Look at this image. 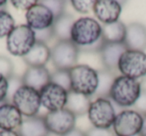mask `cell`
<instances>
[{
    "label": "cell",
    "instance_id": "obj_1",
    "mask_svg": "<svg viewBox=\"0 0 146 136\" xmlns=\"http://www.w3.org/2000/svg\"><path fill=\"white\" fill-rule=\"evenodd\" d=\"M70 40L81 51L99 52L103 45L102 25L92 17H80L75 19L71 29Z\"/></svg>",
    "mask_w": 146,
    "mask_h": 136
},
{
    "label": "cell",
    "instance_id": "obj_2",
    "mask_svg": "<svg viewBox=\"0 0 146 136\" xmlns=\"http://www.w3.org/2000/svg\"><path fill=\"white\" fill-rule=\"evenodd\" d=\"M141 93V83L138 80L118 75L112 83L108 97L120 107H131L136 104Z\"/></svg>",
    "mask_w": 146,
    "mask_h": 136
},
{
    "label": "cell",
    "instance_id": "obj_3",
    "mask_svg": "<svg viewBox=\"0 0 146 136\" xmlns=\"http://www.w3.org/2000/svg\"><path fill=\"white\" fill-rule=\"evenodd\" d=\"M71 81L70 91L83 94L91 98L95 95L99 83L98 70L87 64H77L69 70Z\"/></svg>",
    "mask_w": 146,
    "mask_h": 136
},
{
    "label": "cell",
    "instance_id": "obj_4",
    "mask_svg": "<svg viewBox=\"0 0 146 136\" xmlns=\"http://www.w3.org/2000/svg\"><path fill=\"white\" fill-rule=\"evenodd\" d=\"M36 43L35 31L27 24L16 25L6 37V49L11 55L24 57Z\"/></svg>",
    "mask_w": 146,
    "mask_h": 136
},
{
    "label": "cell",
    "instance_id": "obj_5",
    "mask_svg": "<svg viewBox=\"0 0 146 136\" xmlns=\"http://www.w3.org/2000/svg\"><path fill=\"white\" fill-rule=\"evenodd\" d=\"M116 111L112 101L106 97H97L91 101L87 117L93 127L110 129L116 118Z\"/></svg>",
    "mask_w": 146,
    "mask_h": 136
},
{
    "label": "cell",
    "instance_id": "obj_6",
    "mask_svg": "<svg viewBox=\"0 0 146 136\" xmlns=\"http://www.w3.org/2000/svg\"><path fill=\"white\" fill-rule=\"evenodd\" d=\"M11 103L19 110L23 117L37 116L41 108L39 91L22 84L12 94Z\"/></svg>",
    "mask_w": 146,
    "mask_h": 136
},
{
    "label": "cell",
    "instance_id": "obj_7",
    "mask_svg": "<svg viewBox=\"0 0 146 136\" xmlns=\"http://www.w3.org/2000/svg\"><path fill=\"white\" fill-rule=\"evenodd\" d=\"M117 70L121 75L135 80L146 76V53L126 49L119 59Z\"/></svg>",
    "mask_w": 146,
    "mask_h": 136
},
{
    "label": "cell",
    "instance_id": "obj_8",
    "mask_svg": "<svg viewBox=\"0 0 146 136\" xmlns=\"http://www.w3.org/2000/svg\"><path fill=\"white\" fill-rule=\"evenodd\" d=\"M80 50L71 40L56 41L51 47V59L56 69L70 70L77 65Z\"/></svg>",
    "mask_w": 146,
    "mask_h": 136
},
{
    "label": "cell",
    "instance_id": "obj_9",
    "mask_svg": "<svg viewBox=\"0 0 146 136\" xmlns=\"http://www.w3.org/2000/svg\"><path fill=\"white\" fill-rule=\"evenodd\" d=\"M142 124L143 115L140 112L125 109L116 115L112 129L116 136H136L139 135Z\"/></svg>",
    "mask_w": 146,
    "mask_h": 136
},
{
    "label": "cell",
    "instance_id": "obj_10",
    "mask_svg": "<svg viewBox=\"0 0 146 136\" xmlns=\"http://www.w3.org/2000/svg\"><path fill=\"white\" fill-rule=\"evenodd\" d=\"M43 118L49 133L57 136H62L76 128V116L67 108L58 111L47 112Z\"/></svg>",
    "mask_w": 146,
    "mask_h": 136
},
{
    "label": "cell",
    "instance_id": "obj_11",
    "mask_svg": "<svg viewBox=\"0 0 146 136\" xmlns=\"http://www.w3.org/2000/svg\"><path fill=\"white\" fill-rule=\"evenodd\" d=\"M69 91L55 83H48L39 91L41 100V106L47 110V112L58 111L66 107Z\"/></svg>",
    "mask_w": 146,
    "mask_h": 136
},
{
    "label": "cell",
    "instance_id": "obj_12",
    "mask_svg": "<svg viewBox=\"0 0 146 136\" xmlns=\"http://www.w3.org/2000/svg\"><path fill=\"white\" fill-rule=\"evenodd\" d=\"M26 24L34 31H40L52 27L55 16L51 10L42 2L37 1L28 11L25 13Z\"/></svg>",
    "mask_w": 146,
    "mask_h": 136
},
{
    "label": "cell",
    "instance_id": "obj_13",
    "mask_svg": "<svg viewBox=\"0 0 146 136\" xmlns=\"http://www.w3.org/2000/svg\"><path fill=\"white\" fill-rule=\"evenodd\" d=\"M122 5L116 0H96L93 5L95 19L102 24H109L119 20Z\"/></svg>",
    "mask_w": 146,
    "mask_h": 136
},
{
    "label": "cell",
    "instance_id": "obj_14",
    "mask_svg": "<svg viewBox=\"0 0 146 136\" xmlns=\"http://www.w3.org/2000/svg\"><path fill=\"white\" fill-rule=\"evenodd\" d=\"M22 121V114L11 102L0 104V130L17 131Z\"/></svg>",
    "mask_w": 146,
    "mask_h": 136
},
{
    "label": "cell",
    "instance_id": "obj_15",
    "mask_svg": "<svg viewBox=\"0 0 146 136\" xmlns=\"http://www.w3.org/2000/svg\"><path fill=\"white\" fill-rule=\"evenodd\" d=\"M22 84L40 91L51 82V73L46 67H27L21 77Z\"/></svg>",
    "mask_w": 146,
    "mask_h": 136
},
{
    "label": "cell",
    "instance_id": "obj_16",
    "mask_svg": "<svg viewBox=\"0 0 146 136\" xmlns=\"http://www.w3.org/2000/svg\"><path fill=\"white\" fill-rule=\"evenodd\" d=\"M125 44H113V43H103L99 50L100 59L104 69L113 72L117 70L118 62L121 55L126 50Z\"/></svg>",
    "mask_w": 146,
    "mask_h": 136
},
{
    "label": "cell",
    "instance_id": "obj_17",
    "mask_svg": "<svg viewBox=\"0 0 146 136\" xmlns=\"http://www.w3.org/2000/svg\"><path fill=\"white\" fill-rule=\"evenodd\" d=\"M126 48L131 50L144 51L146 49V26L141 23L133 22L126 27Z\"/></svg>",
    "mask_w": 146,
    "mask_h": 136
},
{
    "label": "cell",
    "instance_id": "obj_18",
    "mask_svg": "<svg viewBox=\"0 0 146 136\" xmlns=\"http://www.w3.org/2000/svg\"><path fill=\"white\" fill-rule=\"evenodd\" d=\"M51 59V48L47 44L38 42L23 57V61L28 67H45Z\"/></svg>",
    "mask_w": 146,
    "mask_h": 136
},
{
    "label": "cell",
    "instance_id": "obj_19",
    "mask_svg": "<svg viewBox=\"0 0 146 136\" xmlns=\"http://www.w3.org/2000/svg\"><path fill=\"white\" fill-rule=\"evenodd\" d=\"M19 136H48L49 131L45 125L43 116L24 117L17 130Z\"/></svg>",
    "mask_w": 146,
    "mask_h": 136
},
{
    "label": "cell",
    "instance_id": "obj_20",
    "mask_svg": "<svg viewBox=\"0 0 146 136\" xmlns=\"http://www.w3.org/2000/svg\"><path fill=\"white\" fill-rule=\"evenodd\" d=\"M126 25L122 21L102 24V40L104 43L124 44L126 37Z\"/></svg>",
    "mask_w": 146,
    "mask_h": 136
},
{
    "label": "cell",
    "instance_id": "obj_21",
    "mask_svg": "<svg viewBox=\"0 0 146 136\" xmlns=\"http://www.w3.org/2000/svg\"><path fill=\"white\" fill-rule=\"evenodd\" d=\"M74 17L68 13H63L62 15L56 17L51 27L54 38L57 41L70 40L71 29L74 24Z\"/></svg>",
    "mask_w": 146,
    "mask_h": 136
},
{
    "label": "cell",
    "instance_id": "obj_22",
    "mask_svg": "<svg viewBox=\"0 0 146 136\" xmlns=\"http://www.w3.org/2000/svg\"><path fill=\"white\" fill-rule=\"evenodd\" d=\"M90 103H91V99L88 96L75 93L73 91H69L67 104L65 108H67L69 111L72 112L76 117L83 116L87 114Z\"/></svg>",
    "mask_w": 146,
    "mask_h": 136
},
{
    "label": "cell",
    "instance_id": "obj_23",
    "mask_svg": "<svg viewBox=\"0 0 146 136\" xmlns=\"http://www.w3.org/2000/svg\"><path fill=\"white\" fill-rule=\"evenodd\" d=\"M98 77H99V83H98L96 95H98V97H105L106 95L108 96L109 90L116 76L114 77L113 72L103 69L98 71Z\"/></svg>",
    "mask_w": 146,
    "mask_h": 136
},
{
    "label": "cell",
    "instance_id": "obj_24",
    "mask_svg": "<svg viewBox=\"0 0 146 136\" xmlns=\"http://www.w3.org/2000/svg\"><path fill=\"white\" fill-rule=\"evenodd\" d=\"M15 19L7 10H0V39L6 38L14 29Z\"/></svg>",
    "mask_w": 146,
    "mask_h": 136
},
{
    "label": "cell",
    "instance_id": "obj_25",
    "mask_svg": "<svg viewBox=\"0 0 146 136\" xmlns=\"http://www.w3.org/2000/svg\"><path fill=\"white\" fill-rule=\"evenodd\" d=\"M51 82L61 86L67 91L71 90V81L69 70L55 69L53 73H51Z\"/></svg>",
    "mask_w": 146,
    "mask_h": 136
},
{
    "label": "cell",
    "instance_id": "obj_26",
    "mask_svg": "<svg viewBox=\"0 0 146 136\" xmlns=\"http://www.w3.org/2000/svg\"><path fill=\"white\" fill-rule=\"evenodd\" d=\"M94 2L95 1H92V0H72L70 1V4L76 12L85 15L91 11L93 12Z\"/></svg>",
    "mask_w": 146,
    "mask_h": 136
},
{
    "label": "cell",
    "instance_id": "obj_27",
    "mask_svg": "<svg viewBox=\"0 0 146 136\" xmlns=\"http://www.w3.org/2000/svg\"><path fill=\"white\" fill-rule=\"evenodd\" d=\"M13 71H14V65L10 59L0 55V75L9 79L13 76Z\"/></svg>",
    "mask_w": 146,
    "mask_h": 136
},
{
    "label": "cell",
    "instance_id": "obj_28",
    "mask_svg": "<svg viewBox=\"0 0 146 136\" xmlns=\"http://www.w3.org/2000/svg\"><path fill=\"white\" fill-rule=\"evenodd\" d=\"M47 7L51 10V12L54 14L55 18L60 15H62L65 9V2L64 1H59V0H48V1H42Z\"/></svg>",
    "mask_w": 146,
    "mask_h": 136
},
{
    "label": "cell",
    "instance_id": "obj_29",
    "mask_svg": "<svg viewBox=\"0 0 146 136\" xmlns=\"http://www.w3.org/2000/svg\"><path fill=\"white\" fill-rule=\"evenodd\" d=\"M9 94V81L8 78L0 75V104L6 102Z\"/></svg>",
    "mask_w": 146,
    "mask_h": 136
},
{
    "label": "cell",
    "instance_id": "obj_30",
    "mask_svg": "<svg viewBox=\"0 0 146 136\" xmlns=\"http://www.w3.org/2000/svg\"><path fill=\"white\" fill-rule=\"evenodd\" d=\"M37 1L35 0H12L11 4L15 9L20 11H28Z\"/></svg>",
    "mask_w": 146,
    "mask_h": 136
},
{
    "label": "cell",
    "instance_id": "obj_31",
    "mask_svg": "<svg viewBox=\"0 0 146 136\" xmlns=\"http://www.w3.org/2000/svg\"><path fill=\"white\" fill-rule=\"evenodd\" d=\"M85 136H116L113 129H102L92 126L91 128L85 131Z\"/></svg>",
    "mask_w": 146,
    "mask_h": 136
},
{
    "label": "cell",
    "instance_id": "obj_32",
    "mask_svg": "<svg viewBox=\"0 0 146 136\" xmlns=\"http://www.w3.org/2000/svg\"><path fill=\"white\" fill-rule=\"evenodd\" d=\"M35 36H36V41L45 43V44H47V45H48V42L51 39L54 38L51 28L45 29V30L35 31Z\"/></svg>",
    "mask_w": 146,
    "mask_h": 136
},
{
    "label": "cell",
    "instance_id": "obj_33",
    "mask_svg": "<svg viewBox=\"0 0 146 136\" xmlns=\"http://www.w3.org/2000/svg\"><path fill=\"white\" fill-rule=\"evenodd\" d=\"M62 136H85V132L80 129H77V128H74L70 132H68V133L64 134Z\"/></svg>",
    "mask_w": 146,
    "mask_h": 136
},
{
    "label": "cell",
    "instance_id": "obj_34",
    "mask_svg": "<svg viewBox=\"0 0 146 136\" xmlns=\"http://www.w3.org/2000/svg\"><path fill=\"white\" fill-rule=\"evenodd\" d=\"M0 136H19L17 131H9V130H0Z\"/></svg>",
    "mask_w": 146,
    "mask_h": 136
},
{
    "label": "cell",
    "instance_id": "obj_35",
    "mask_svg": "<svg viewBox=\"0 0 146 136\" xmlns=\"http://www.w3.org/2000/svg\"><path fill=\"white\" fill-rule=\"evenodd\" d=\"M139 136H146V114H143V124H142Z\"/></svg>",
    "mask_w": 146,
    "mask_h": 136
},
{
    "label": "cell",
    "instance_id": "obj_36",
    "mask_svg": "<svg viewBox=\"0 0 146 136\" xmlns=\"http://www.w3.org/2000/svg\"><path fill=\"white\" fill-rule=\"evenodd\" d=\"M6 4H7V1H5V0H0V10H3L4 7L6 6Z\"/></svg>",
    "mask_w": 146,
    "mask_h": 136
}]
</instances>
